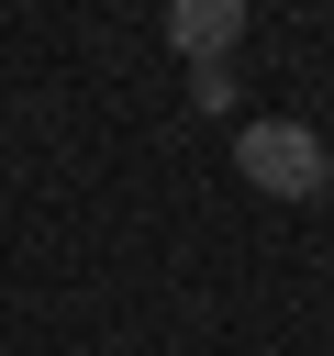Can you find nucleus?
<instances>
[{
	"label": "nucleus",
	"instance_id": "f257e3e1",
	"mask_svg": "<svg viewBox=\"0 0 334 356\" xmlns=\"http://www.w3.org/2000/svg\"><path fill=\"white\" fill-rule=\"evenodd\" d=\"M234 178H256L267 200H323L334 189V156L312 122H245L234 134Z\"/></svg>",
	"mask_w": 334,
	"mask_h": 356
},
{
	"label": "nucleus",
	"instance_id": "f03ea898",
	"mask_svg": "<svg viewBox=\"0 0 334 356\" xmlns=\"http://www.w3.org/2000/svg\"><path fill=\"white\" fill-rule=\"evenodd\" d=\"M234 33H245V0H167V44L189 67H234Z\"/></svg>",
	"mask_w": 334,
	"mask_h": 356
},
{
	"label": "nucleus",
	"instance_id": "7ed1b4c3",
	"mask_svg": "<svg viewBox=\"0 0 334 356\" xmlns=\"http://www.w3.org/2000/svg\"><path fill=\"white\" fill-rule=\"evenodd\" d=\"M189 100L200 111H234V67H189Z\"/></svg>",
	"mask_w": 334,
	"mask_h": 356
}]
</instances>
